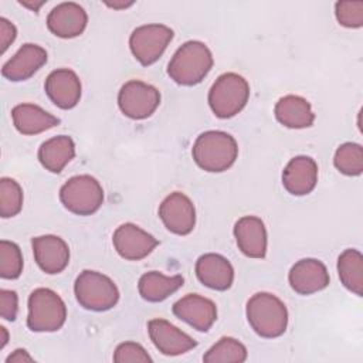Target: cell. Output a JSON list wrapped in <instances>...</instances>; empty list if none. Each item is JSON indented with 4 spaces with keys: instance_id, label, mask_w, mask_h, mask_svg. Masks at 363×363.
Returning a JSON list of instances; mask_svg holds the SVG:
<instances>
[{
    "instance_id": "6da1fadb",
    "label": "cell",
    "mask_w": 363,
    "mask_h": 363,
    "mask_svg": "<svg viewBox=\"0 0 363 363\" xmlns=\"http://www.w3.org/2000/svg\"><path fill=\"white\" fill-rule=\"evenodd\" d=\"M191 155L200 169L220 173L234 164L238 156V145L227 132L207 130L197 136Z\"/></svg>"
},
{
    "instance_id": "7a4b0ae2",
    "label": "cell",
    "mask_w": 363,
    "mask_h": 363,
    "mask_svg": "<svg viewBox=\"0 0 363 363\" xmlns=\"http://www.w3.org/2000/svg\"><path fill=\"white\" fill-rule=\"evenodd\" d=\"M245 313L250 326L261 337L274 339L286 330V306L278 296L269 292L254 294L247 302Z\"/></svg>"
},
{
    "instance_id": "3957f363",
    "label": "cell",
    "mask_w": 363,
    "mask_h": 363,
    "mask_svg": "<svg viewBox=\"0 0 363 363\" xmlns=\"http://www.w3.org/2000/svg\"><path fill=\"white\" fill-rule=\"evenodd\" d=\"M213 67V54L201 41L184 43L172 57L167 65L169 77L179 85L191 86L200 84Z\"/></svg>"
},
{
    "instance_id": "277c9868",
    "label": "cell",
    "mask_w": 363,
    "mask_h": 363,
    "mask_svg": "<svg viewBox=\"0 0 363 363\" xmlns=\"http://www.w3.org/2000/svg\"><path fill=\"white\" fill-rule=\"evenodd\" d=\"M250 85L247 79L235 72L220 75L208 91V105L217 118L235 116L247 105Z\"/></svg>"
},
{
    "instance_id": "5b68a950",
    "label": "cell",
    "mask_w": 363,
    "mask_h": 363,
    "mask_svg": "<svg viewBox=\"0 0 363 363\" xmlns=\"http://www.w3.org/2000/svg\"><path fill=\"white\" fill-rule=\"evenodd\" d=\"M74 294L82 308L95 312L109 311L119 301L115 282L109 277L91 269H85L77 277Z\"/></svg>"
},
{
    "instance_id": "8992f818",
    "label": "cell",
    "mask_w": 363,
    "mask_h": 363,
    "mask_svg": "<svg viewBox=\"0 0 363 363\" xmlns=\"http://www.w3.org/2000/svg\"><path fill=\"white\" fill-rule=\"evenodd\" d=\"M67 319V306L61 296L48 288H37L28 296L27 326L33 332H55Z\"/></svg>"
},
{
    "instance_id": "52a82bcc",
    "label": "cell",
    "mask_w": 363,
    "mask_h": 363,
    "mask_svg": "<svg viewBox=\"0 0 363 363\" xmlns=\"http://www.w3.org/2000/svg\"><path fill=\"white\" fill-rule=\"evenodd\" d=\"M62 206L77 216H91L104 203V190L99 182L89 174L68 179L60 189Z\"/></svg>"
},
{
    "instance_id": "ba28073f",
    "label": "cell",
    "mask_w": 363,
    "mask_h": 363,
    "mask_svg": "<svg viewBox=\"0 0 363 363\" xmlns=\"http://www.w3.org/2000/svg\"><path fill=\"white\" fill-rule=\"evenodd\" d=\"M173 35V30L164 24L139 26L129 37V48L133 57L142 65L147 67L162 57Z\"/></svg>"
},
{
    "instance_id": "9c48e42d",
    "label": "cell",
    "mask_w": 363,
    "mask_h": 363,
    "mask_svg": "<svg viewBox=\"0 0 363 363\" xmlns=\"http://www.w3.org/2000/svg\"><path fill=\"white\" fill-rule=\"evenodd\" d=\"M160 105V92L150 84L139 79L125 82L118 94L121 112L130 119H146L155 113Z\"/></svg>"
},
{
    "instance_id": "30bf717a",
    "label": "cell",
    "mask_w": 363,
    "mask_h": 363,
    "mask_svg": "<svg viewBox=\"0 0 363 363\" xmlns=\"http://www.w3.org/2000/svg\"><path fill=\"white\" fill-rule=\"evenodd\" d=\"M159 217L164 227L176 235H187L196 225V208L183 193H170L159 206Z\"/></svg>"
},
{
    "instance_id": "8fae6325",
    "label": "cell",
    "mask_w": 363,
    "mask_h": 363,
    "mask_svg": "<svg viewBox=\"0 0 363 363\" xmlns=\"http://www.w3.org/2000/svg\"><path fill=\"white\" fill-rule=\"evenodd\" d=\"M112 244L123 259L139 261L147 257L159 245V241L136 224L125 223L115 230Z\"/></svg>"
},
{
    "instance_id": "7c38bea8",
    "label": "cell",
    "mask_w": 363,
    "mask_h": 363,
    "mask_svg": "<svg viewBox=\"0 0 363 363\" xmlns=\"http://www.w3.org/2000/svg\"><path fill=\"white\" fill-rule=\"evenodd\" d=\"M291 288L299 295H311L325 289L330 277L326 265L315 258H303L292 265L288 274Z\"/></svg>"
},
{
    "instance_id": "4fadbf2b",
    "label": "cell",
    "mask_w": 363,
    "mask_h": 363,
    "mask_svg": "<svg viewBox=\"0 0 363 363\" xmlns=\"http://www.w3.org/2000/svg\"><path fill=\"white\" fill-rule=\"evenodd\" d=\"M173 315L199 332H207L217 319L216 303L197 294H187L174 302Z\"/></svg>"
},
{
    "instance_id": "5bb4252c",
    "label": "cell",
    "mask_w": 363,
    "mask_h": 363,
    "mask_svg": "<svg viewBox=\"0 0 363 363\" xmlns=\"http://www.w3.org/2000/svg\"><path fill=\"white\" fill-rule=\"evenodd\" d=\"M33 254L37 265L45 274H60L69 262L68 244L58 235L47 234L31 240Z\"/></svg>"
},
{
    "instance_id": "9a60e30c",
    "label": "cell",
    "mask_w": 363,
    "mask_h": 363,
    "mask_svg": "<svg viewBox=\"0 0 363 363\" xmlns=\"http://www.w3.org/2000/svg\"><path fill=\"white\" fill-rule=\"evenodd\" d=\"M147 332L156 349L166 356H179L197 346V342L164 319L147 322Z\"/></svg>"
},
{
    "instance_id": "2e32d148",
    "label": "cell",
    "mask_w": 363,
    "mask_h": 363,
    "mask_svg": "<svg viewBox=\"0 0 363 363\" xmlns=\"http://www.w3.org/2000/svg\"><path fill=\"white\" fill-rule=\"evenodd\" d=\"M44 89L55 106L61 109H71L79 102L82 86L78 75L72 69L58 68L50 72L45 79Z\"/></svg>"
},
{
    "instance_id": "e0dca14e",
    "label": "cell",
    "mask_w": 363,
    "mask_h": 363,
    "mask_svg": "<svg viewBox=\"0 0 363 363\" xmlns=\"http://www.w3.org/2000/svg\"><path fill=\"white\" fill-rule=\"evenodd\" d=\"M88 24V16L82 6L74 1H67L55 6L48 17V30L60 38H74L84 33Z\"/></svg>"
},
{
    "instance_id": "ac0fdd59",
    "label": "cell",
    "mask_w": 363,
    "mask_h": 363,
    "mask_svg": "<svg viewBox=\"0 0 363 363\" xmlns=\"http://www.w3.org/2000/svg\"><path fill=\"white\" fill-rule=\"evenodd\" d=\"M47 51L43 47L27 43L20 47L7 62H4L1 75L13 82L26 81L47 62Z\"/></svg>"
},
{
    "instance_id": "d6986e66",
    "label": "cell",
    "mask_w": 363,
    "mask_h": 363,
    "mask_svg": "<svg viewBox=\"0 0 363 363\" xmlns=\"http://www.w3.org/2000/svg\"><path fill=\"white\" fill-rule=\"evenodd\" d=\"M318 183V164L309 156L292 157L282 172V184L292 196L309 194Z\"/></svg>"
},
{
    "instance_id": "ffe728a7",
    "label": "cell",
    "mask_w": 363,
    "mask_h": 363,
    "mask_svg": "<svg viewBox=\"0 0 363 363\" xmlns=\"http://www.w3.org/2000/svg\"><path fill=\"white\" fill-rule=\"evenodd\" d=\"M234 237L240 251L250 258H264L267 254V230L255 216H244L234 225Z\"/></svg>"
},
{
    "instance_id": "44dd1931",
    "label": "cell",
    "mask_w": 363,
    "mask_h": 363,
    "mask_svg": "<svg viewBox=\"0 0 363 363\" xmlns=\"http://www.w3.org/2000/svg\"><path fill=\"white\" fill-rule=\"evenodd\" d=\"M196 275L207 288L227 291L234 281V268L223 255L208 252L196 261Z\"/></svg>"
},
{
    "instance_id": "7402d4cb",
    "label": "cell",
    "mask_w": 363,
    "mask_h": 363,
    "mask_svg": "<svg viewBox=\"0 0 363 363\" xmlns=\"http://www.w3.org/2000/svg\"><path fill=\"white\" fill-rule=\"evenodd\" d=\"M16 129L23 135H37L60 125V119L34 104H18L11 109Z\"/></svg>"
},
{
    "instance_id": "603a6c76",
    "label": "cell",
    "mask_w": 363,
    "mask_h": 363,
    "mask_svg": "<svg viewBox=\"0 0 363 363\" xmlns=\"http://www.w3.org/2000/svg\"><path fill=\"white\" fill-rule=\"evenodd\" d=\"M277 121L291 129H303L313 125L315 113L311 104L299 95L282 96L274 109Z\"/></svg>"
},
{
    "instance_id": "cb8c5ba5",
    "label": "cell",
    "mask_w": 363,
    "mask_h": 363,
    "mask_svg": "<svg viewBox=\"0 0 363 363\" xmlns=\"http://www.w3.org/2000/svg\"><path fill=\"white\" fill-rule=\"evenodd\" d=\"M75 143L71 136L60 135L41 143L38 149V160L41 166L51 172L60 173L74 159Z\"/></svg>"
},
{
    "instance_id": "d4e9b609",
    "label": "cell",
    "mask_w": 363,
    "mask_h": 363,
    "mask_svg": "<svg viewBox=\"0 0 363 363\" xmlns=\"http://www.w3.org/2000/svg\"><path fill=\"white\" fill-rule=\"evenodd\" d=\"M183 277H166L159 271H149L143 274L138 282L140 296L147 302H162L183 286Z\"/></svg>"
},
{
    "instance_id": "484cf974",
    "label": "cell",
    "mask_w": 363,
    "mask_h": 363,
    "mask_svg": "<svg viewBox=\"0 0 363 363\" xmlns=\"http://www.w3.org/2000/svg\"><path fill=\"white\" fill-rule=\"evenodd\" d=\"M337 274L346 289L357 296L363 294V255L359 250L347 248L337 258Z\"/></svg>"
},
{
    "instance_id": "4316f807",
    "label": "cell",
    "mask_w": 363,
    "mask_h": 363,
    "mask_svg": "<svg viewBox=\"0 0 363 363\" xmlns=\"http://www.w3.org/2000/svg\"><path fill=\"white\" fill-rule=\"evenodd\" d=\"M247 347L237 339L224 336L203 356L206 363H242L247 360Z\"/></svg>"
},
{
    "instance_id": "83f0119b",
    "label": "cell",
    "mask_w": 363,
    "mask_h": 363,
    "mask_svg": "<svg viewBox=\"0 0 363 363\" xmlns=\"http://www.w3.org/2000/svg\"><path fill=\"white\" fill-rule=\"evenodd\" d=\"M335 167L346 176H359L363 172V147L359 143L346 142L340 145L333 157Z\"/></svg>"
},
{
    "instance_id": "f1b7e54d",
    "label": "cell",
    "mask_w": 363,
    "mask_h": 363,
    "mask_svg": "<svg viewBox=\"0 0 363 363\" xmlns=\"http://www.w3.org/2000/svg\"><path fill=\"white\" fill-rule=\"evenodd\" d=\"M23 207V190L20 184L10 177L0 180V216L10 218L17 216Z\"/></svg>"
},
{
    "instance_id": "f546056e",
    "label": "cell",
    "mask_w": 363,
    "mask_h": 363,
    "mask_svg": "<svg viewBox=\"0 0 363 363\" xmlns=\"http://www.w3.org/2000/svg\"><path fill=\"white\" fill-rule=\"evenodd\" d=\"M23 272V255L20 247L7 240L0 241V277L16 279Z\"/></svg>"
},
{
    "instance_id": "4dcf8cb0",
    "label": "cell",
    "mask_w": 363,
    "mask_h": 363,
    "mask_svg": "<svg viewBox=\"0 0 363 363\" xmlns=\"http://www.w3.org/2000/svg\"><path fill=\"white\" fill-rule=\"evenodd\" d=\"M335 16L340 26L360 28L363 26V1H337Z\"/></svg>"
},
{
    "instance_id": "1f68e13d",
    "label": "cell",
    "mask_w": 363,
    "mask_h": 363,
    "mask_svg": "<svg viewBox=\"0 0 363 363\" xmlns=\"http://www.w3.org/2000/svg\"><path fill=\"white\" fill-rule=\"evenodd\" d=\"M113 362L116 363H128V362H152V357L147 352L136 342H123L118 345L113 353Z\"/></svg>"
},
{
    "instance_id": "d6a6232c",
    "label": "cell",
    "mask_w": 363,
    "mask_h": 363,
    "mask_svg": "<svg viewBox=\"0 0 363 363\" xmlns=\"http://www.w3.org/2000/svg\"><path fill=\"white\" fill-rule=\"evenodd\" d=\"M18 311V296L14 291L1 289L0 291V315L6 320H16Z\"/></svg>"
},
{
    "instance_id": "836d02e7",
    "label": "cell",
    "mask_w": 363,
    "mask_h": 363,
    "mask_svg": "<svg viewBox=\"0 0 363 363\" xmlns=\"http://www.w3.org/2000/svg\"><path fill=\"white\" fill-rule=\"evenodd\" d=\"M17 37L16 26L9 21L7 18H0V44H1V52H6V50L13 44V41Z\"/></svg>"
},
{
    "instance_id": "e575fe53",
    "label": "cell",
    "mask_w": 363,
    "mask_h": 363,
    "mask_svg": "<svg viewBox=\"0 0 363 363\" xmlns=\"http://www.w3.org/2000/svg\"><path fill=\"white\" fill-rule=\"evenodd\" d=\"M31 363L34 362V359L28 354L27 350L24 349H16L7 359H6V363Z\"/></svg>"
},
{
    "instance_id": "d590c367",
    "label": "cell",
    "mask_w": 363,
    "mask_h": 363,
    "mask_svg": "<svg viewBox=\"0 0 363 363\" xmlns=\"http://www.w3.org/2000/svg\"><path fill=\"white\" fill-rule=\"evenodd\" d=\"M45 1H20V4H23L24 7H28L30 10H33V11H37L43 4H44Z\"/></svg>"
},
{
    "instance_id": "8d00e7d4",
    "label": "cell",
    "mask_w": 363,
    "mask_h": 363,
    "mask_svg": "<svg viewBox=\"0 0 363 363\" xmlns=\"http://www.w3.org/2000/svg\"><path fill=\"white\" fill-rule=\"evenodd\" d=\"M9 342V333L4 326H0V349H3Z\"/></svg>"
},
{
    "instance_id": "74e56055",
    "label": "cell",
    "mask_w": 363,
    "mask_h": 363,
    "mask_svg": "<svg viewBox=\"0 0 363 363\" xmlns=\"http://www.w3.org/2000/svg\"><path fill=\"white\" fill-rule=\"evenodd\" d=\"M133 4V1H128V3H106L108 7L115 9V10H122V9H128Z\"/></svg>"
}]
</instances>
